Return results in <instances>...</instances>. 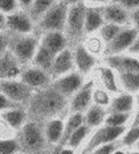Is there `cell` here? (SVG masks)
Listing matches in <instances>:
<instances>
[{
  "mask_svg": "<svg viewBox=\"0 0 139 154\" xmlns=\"http://www.w3.org/2000/svg\"><path fill=\"white\" fill-rule=\"evenodd\" d=\"M25 110L27 121L45 124L53 118H62L69 110V100L49 85L33 92Z\"/></svg>",
  "mask_w": 139,
  "mask_h": 154,
  "instance_id": "1",
  "label": "cell"
},
{
  "mask_svg": "<svg viewBox=\"0 0 139 154\" xmlns=\"http://www.w3.org/2000/svg\"><path fill=\"white\" fill-rule=\"evenodd\" d=\"M21 154H43L49 149L44 136V124L27 121L16 134Z\"/></svg>",
  "mask_w": 139,
  "mask_h": 154,
  "instance_id": "2",
  "label": "cell"
},
{
  "mask_svg": "<svg viewBox=\"0 0 139 154\" xmlns=\"http://www.w3.org/2000/svg\"><path fill=\"white\" fill-rule=\"evenodd\" d=\"M8 35V51L23 65L32 63L35 53L40 45V37L36 35H23L16 32L5 31Z\"/></svg>",
  "mask_w": 139,
  "mask_h": 154,
  "instance_id": "3",
  "label": "cell"
},
{
  "mask_svg": "<svg viewBox=\"0 0 139 154\" xmlns=\"http://www.w3.org/2000/svg\"><path fill=\"white\" fill-rule=\"evenodd\" d=\"M85 2L69 5V8H68L64 33L68 38L69 48H74L76 45L81 44L85 37Z\"/></svg>",
  "mask_w": 139,
  "mask_h": 154,
  "instance_id": "4",
  "label": "cell"
},
{
  "mask_svg": "<svg viewBox=\"0 0 139 154\" xmlns=\"http://www.w3.org/2000/svg\"><path fill=\"white\" fill-rule=\"evenodd\" d=\"M69 5L65 3V0H57L52 7L48 9L40 20L35 24L33 35L41 37L44 33L52 31H61L64 32L66 23V15Z\"/></svg>",
  "mask_w": 139,
  "mask_h": 154,
  "instance_id": "5",
  "label": "cell"
},
{
  "mask_svg": "<svg viewBox=\"0 0 139 154\" xmlns=\"http://www.w3.org/2000/svg\"><path fill=\"white\" fill-rule=\"evenodd\" d=\"M128 126H109V125H102V126L97 128V130L92 134L81 154H90L101 145L118 142V140L123 136Z\"/></svg>",
  "mask_w": 139,
  "mask_h": 154,
  "instance_id": "6",
  "label": "cell"
},
{
  "mask_svg": "<svg viewBox=\"0 0 139 154\" xmlns=\"http://www.w3.org/2000/svg\"><path fill=\"white\" fill-rule=\"evenodd\" d=\"M0 92L21 108H27L33 94V89L31 86L16 80H0Z\"/></svg>",
  "mask_w": 139,
  "mask_h": 154,
  "instance_id": "7",
  "label": "cell"
},
{
  "mask_svg": "<svg viewBox=\"0 0 139 154\" xmlns=\"http://www.w3.org/2000/svg\"><path fill=\"white\" fill-rule=\"evenodd\" d=\"M138 35L139 32L135 28L123 27L117 36L103 47V54L105 56H114V54L126 53L130 49V47L132 45Z\"/></svg>",
  "mask_w": 139,
  "mask_h": 154,
  "instance_id": "8",
  "label": "cell"
},
{
  "mask_svg": "<svg viewBox=\"0 0 139 154\" xmlns=\"http://www.w3.org/2000/svg\"><path fill=\"white\" fill-rule=\"evenodd\" d=\"M83 84H85V77L77 72V70H73V72L68 73V75H64L59 77V79L53 80L50 86L69 100Z\"/></svg>",
  "mask_w": 139,
  "mask_h": 154,
  "instance_id": "9",
  "label": "cell"
},
{
  "mask_svg": "<svg viewBox=\"0 0 139 154\" xmlns=\"http://www.w3.org/2000/svg\"><path fill=\"white\" fill-rule=\"evenodd\" d=\"M94 81L85 82L69 100V112L70 113H85L93 104V91H94Z\"/></svg>",
  "mask_w": 139,
  "mask_h": 154,
  "instance_id": "10",
  "label": "cell"
},
{
  "mask_svg": "<svg viewBox=\"0 0 139 154\" xmlns=\"http://www.w3.org/2000/svg\"><path fill=\"white\" fill-rule=\"evenodd\" d=\"M103 63H105V65H107L109 68H111L117 73H125V72L139 73V57L130 53L105 56Z\"/></svg>",
  "mask_w": 139,
  "mask_h": 154,
  "instance_id": "11",
  "label": "cell"
},
{
  "mask_svg": "<svg viewBox=\"0 0 139 154\" xmlns=\"http://www.w3.org/2000/svg\"><path fill=\"white\" fill-rule=\"evenodd\" d=\"M73 51V60H74V68L78 73H81L83 77L86 75H89L93 70V68L97 65V59L88 48L85 47V44H78L74 48H72Z\"/></svg>",
  "mask_w": 139,
  "mask_h": 154,
  "instance_id": "12",
  "label": "cell"
},
{
  "mask_svg": "<svg viewBox=\"0 0 139 154\" xmlns=\"http://www.w3.org/2000/svg\"><path fill=\"white\" fill-rule=\"evenodd\" d=\"M20 81L32 89H43L52 84V76L47 73L45 70L36 68V66H29V68H23L20 73Z\"/></svg>",
  "mask_w": 139,
  "mask_h": 154,
  "instance_id": "13",
  "label": "cell"
},
{
  "mask_svg": "<svg viewBox=\"0 0 139 154\" xmlns=\"http://www.w3.org/2000/svg\"><path fill=\"white\" fill-rule=\"evenodd\" d=\"M102 15L105 23L117 24L119 27H131L130 25V12L114 2L102 5Z\"/></svg>",
  "mask_w": 139,
  "mask_h": 154,
  "instance_id": "14",
  "label": "cell"
},
{
  "mask_svg": "<svg viewBox=\"0 0 139 154\" xmlns=\"http://www.w3.org/2000/svg\"><path fill=\"white\" fill-rule=\"evenodd\" d=\"M5 27L7 31L16 32V33H23V35H31L33 33L35 24L29 19L27 12H14L5 16Z\"/></svg>",
  "mask_w": 139,
  "mask_h": 154,
  "instance_id": "15",
  "label": "cell"
},
{
  "mask_svg": "<svg viewBox=\"0 0 139 154\" xmlns=\"http://www.w3.org/2000/svg\"><path fill=\"white\" fill-rule=\"evenodd\" d=\"M74 68V60H73V51L72 48H66L62 52L56 54L53 61V66H52V81L59 77L68 75V73L73 72Z\"/></svg>",
  "mask_w": 139,
  "mask_h": 154,
  "instance_id": "16",
  "label": "cell"
},
{
  "mask_svg": "<svg viewBox=\"0 0 139 154\" xmlns=\"http://www.w3.org/2000/svg\"><path fill=\"white\" fill-rule=\"evenodd\" d=\"M40 44L47 48L49 52L53 53L54 56L62 52L66 48H69V43H68L65 33L61 31H52L44 33L40 37Z\"/></svg>",
  "mask_w": 139,
  "mask_h": 154,
  "instance_id": "17",
  "label": "cell"
},
{
  "mask_svg": "<svg viewBox=\"0 0 139 154\" xmlns=\"http://www.w3.org/2000/svg\"><path fill=\"white\" fill-rule=\"evenodd\" d=\"M135 109V94L121 92L111 98V102L107 106V113H134Z\"/></svg>",
  "mask_w": 139,
  "mask_h": 154,
  "instance_id": "18",
  "label": "cell"
},
{
  "mask_svg": "<svg viewBox=\"0 0 139 154\" xmlns=\"http://www.w3.org/2000/svg\"><path fill=\"white\" fill-rule=\"evenodd\" d=\"M21 69V64L9 51L0 57V80H15L20 76Z\"/></svg>",
  "mask_w": 139,
  "mask_h": 154,
  "instance_id": "19",
  "label": "cell"
},
{
  "mask_svg": "<svg viewBox=\"0 0 139 154\" xmlns=\"http://www.w3.org/2000/svg\"><path fill=\"white\" fill-rule=\"evenodd\" d=\"M64 126H65V122H64V120L61 117L53 118V120L44 124L45 140H47L48 146L52 147V149H54L60 143L61 137H62V133H64Z\"/></svg>",
  "mask_w": 139,
  "mask_h": 154,
  "instance_id": "20",
  "label": "cell"
},
{
  "mask_svg": "<svg viewBox=\"0 0 139 154\" xmlns=\"http://www.w3.org/2000/svg\"><path fill=\"white\" fill-rule=\"evenodd\" d=\"M98 75H99V81L102 84V88L106 89L110 94L115 96L119 94L122 92L121 85L118 81V73L114 72L111 68H109L107 65H102L98 69Z\"/></svg>",
  "mask_w": 139,
  "mask_h": 154,
  "instance_id": "21",
  "label": "cell"
},
{
  "mask_svg": "<svg viewBox=\"0 0 139 154\" xmlns=\"http://www.w3.org/2000/svg\"><path fill=\"white\" fill-rule=\"evenodd\" d=\"M105 24L102 15V8L95 5H86L85 11V35H92L98 32Z\"/></svg>",
  "mask_w": 139,
  "mask_h": 154,
  "instance_id": "22",
  "label": "cell"
},
{
  "mask_svg": "<svg viewBox=\"0 0 139 154\" xmlns=\"http://www.w3.org/2000/svg\"><path fill=\"white\" fill-rule=\"evenodd\" d=\"M106 116H107V109L92 104L90 108L83 113V122L90 129H95L103 125Z\"/></svg>",
  "mask_w": 139,
  "mask_h": 154,
  "instance_id": "23",
  "label": "cell"
},
{
  "mask_svg": "<svg viewBox=\"0 0 139 154\" xmlns=\"http://www.w3.org/2000/svg\"><path fill=\"white\" fill-rule=\"evenodd\" d=\"M54 54L49 52V51L45 47H43L40 44L36 51V53H35L33 59H32V65L36 66V68H40L45 70L47 73H52V66H53V61H54ZM52 76V75H50Z\"/></svg>",
  "mask_w": 139,
  "mask_h": 154,
  "instance_id": "24",
  "label": "cell"
},
{
  "mask_svg": "<svg viewBox=\"0 0 139 154\" xmlns=\"http://www.w3.org/2000/svg\"><path fill=\"white\" fill-rule=\"evenodd\" d=\"M2 118L11 128L19 130L23 125L27 122V110L24 108L9 109V110H5L4 113H2Z\"/></svg>",
  "mask_w": 139,
  "mask_h": 154,
  "instance_id": "25",
  "label": "cell"
},
{
  "mask_svg": "<svg viewBox=\"0 0 139 154\" xmlns=\"http://www.w3.org/2000/svg\"><path fill=\"white\" fill-rule=\"evenodd\" d=\"M118 81L122 92H127L131 94H137L139 92V73L125 72L118 73Z\"/></svg>",
  "mask_w": 139,
  "mask_h": 154,
  "instance_id": "26",
  "label": "cell"
},
{
  "mask_svg": "<svg viewBox=\"0 0 139 154\" xmlns=\"http://www.w3.org/2000/svg\"><path fill=\"white\" fill-rule=\"evenodd\" d=\"M54 3H56V0H33L32 5L27 11V14L29 16L31 20L33 21V24H36L37 21L47 14L48 9H49Z\"/></svg>",
  "mask_w": 139,
  "mask_h": 154,
  "instance_id": "27",
  "label": "cell"
},
{
  "mask_svg": "<svg viewBox=\"0 0 139 154\" xmlns=\"http://www.w3.org/2000/svg\"><path fill=\"white\" fill-rule=\"evenodd\" d=\"M139 142V126H128L123 136L118 140V146L126 150L134 149L135 145Z\"/></svg>",
  "mask_w": 139,
  "mask_h": 154,
  "instance_id": "28",
  "label": "cell"
},
{
  "mask_svg": "<svg viewBox=\"0 0 139 154\" xmlns=\"http://www.w3.org/2000/svg\"><path fill=\"white\" fill-rule=\"evenodd\" d=\"M90 131H92V129H90L89 126H86L85 124L81 125L78 129H77V130L72 134V136H70V138L68 140L66 146H68V147H72V149H74V150H77L81 145H82L83 141H85V140L89 137Z\"/></svg>",
  "mask_w": 139,
  "mask_h": 154,
  "instance_id": "29",
  "label": "cell"
},
{
  "mask_svg": "<svg viewBox=\"0 0 139 154\" xmlns=\"http://www.w3.org/2000/svg\"><path fill=\"white\" fill-rule=\"evenodd\" d=\"M132 113H107L103 125L109 126H130Z\"/></svg>",
  "mask_w": 139,
  "mask_h": 154,
  "instance_id": "30",
  "label": "cell"
},
{
  "mask_svg": "<svg viewBox=\"0 0 139 154\" xmlns=\"http://www.w3.org/2000/svg\"><path fill=\"white\" fill-rule=\"evenodd\" d=\"M123 27H119L117 24H111V23H105L101 27V29L98 31V35H99V38L103 44H107L113 40L117 35L119 33V31L122 29Z\"/></svg>",
  "mask_w": 139,
  "mask_h": 154,
  "instance_id": "31",
  "label": "cell"
},
{
  "mask_svg": "<svg viewBox=\"0 0 139 154\" xmlns=\"http://www.w3.org/2000/svg\"><path fill=\"white\" fill-rule=\"evenodd\" d=\"M111 98H113L111 94L106 89H103L102 86H94V91H93V104L107 109L110 102H111Z\"/></svg>",
  "mask_w": 139,
  "mask_h": 154,
  "instance_id": "32",
  "label": "cell"
},
{
  "mask_svg": "<svg viewBox=\"0 0 139 154\" xmlns=\"http://www.w3.org/2000/svg\"><path fill=\"white\" fill-rule=\"evenodd\" d=\"M20 153V147L16 138L0 140V154H16Z\"/></svg>",
  "mask_w": 139,
  "mask_h": 154,
  "instance_id": "33",
  "label": "cell"
},
{
  "mask_svg": "<svg viewBox=\"0 0 139 154\" xmlns=\"http://www.w3.org/2000/svg\"><path fill=\"white\" fill-rule=\"evenodd\" d=\"M17 7V0H0V12L3 14H14Z\"/></svg>",
  "mask_w": 139,
  "mask_h": 154,
  "instance_id": "34",
  "label": "cell"
},
{
  "mask_svg": "<svg viewBox=\"0 0 139 154\" xmlns=\"http://www.w3.org/2000/svg\"><path fill=\"white\" fill-rule=\"evenodd\" d=\"M17 108H21V106L15 104L14 101H11L8 97H5V96L0 92V110H9V109H17Z\"/></svg>",
  "mask_w": 139,
  "mask_h": 154,
  "instance_id": "35",
  "label": "cell"
},
{
  "mask_svg": "<svg viewBox=\"0 0 139 154\" xmlns=\"http://www.w3.org/2000/svg\"><path fill=\"white\" fill-rule=\"evenodd\" d=\"M118 147L117 142H113V143H106V145H101L98 146L97 149H94L90 154H111L115 149Z\"/></svg>",
  "mask_w": 139,
  "mask_h": 154,
  "instance_id": "36",
  "label": "cell"
},
{
  "mask_svg": "<svg viewBox=\"0 0 139 154\" xmlns=\"http://www.w3.org/2000/svg\"><path fill=\"white\" fill-rule=\"evenodd\" d=\"M111 2L117 3V4L123 7L126 11H128V12L139 8V0H111Z\"/></svg>",
  "mask_w": 139,
  "mask_h": 154,
  "instance_id": "37",
  "label": "cell"
},
{
  "mask_svg": "<svg viewBox=\"0 0 139 154\" xmlns=\"http://www.w3.org/2000/svg\"><path fill=\"white\" fill-rule=\"evenodd\" d=\"M8 51V35L5 31H0V57Z\"/></svg>",
  "mask_w": 139,
  "mask_h": 154,
  "instance_id": "38",
  "label": "cell"
},
{
  "mask_svg": "<svg viewBox=\"0 0 139 154\" xmlns=\"http://www.w3.org/2000/svg\"><path fill=\"white\" fill-rule=\"evenodd\" d=\"M101 38H98V37H93V38H90V41L88 43V45H85L88 49L92 52L93 54H94V52H97V51H99V48H101Z\"/></svg>",
  "mask_w": 139,
  "mask_h": 154,
  "instance_id": "39",
  "label": "cell"
},
{
  "mask_svg": "<svg viewBox=\"0 0 139 154\" xmlns=\"http://www.w3.org/2000/svg\"><path fill=\"white\" fill-rule=\"evenodd\" d=\"M130 25L139 32V8L130 12Z\"/></svg>",
  "mask_w": 139,
  "mask_h": 154,
  "instance_id": "40",
  "label": "cell"
},
{
  "mask_svg": "<svg viewBox=\"0 0 139 154\" xmlns=\"http://www.w3.org/2000/svg\"><path fill=\"white\" fill-rule=\"evenodd\" d=\"M126 53L134 54V56H139V35L137 36V38H135L134 43H132V45L130 47V49H128Z\"/></svg>",
  "mask_w": 139,
  "mask_h": 154,
  "instance_id": "41",
  "label": "cell"
},
{
  "mask_svg": "<svg viewBox=\"0 0 139 154\" xmlns=\"http://www.w3.org/2000/svg\"><path fill=\"white\" fill-rule=\"evenodd\" d=\"M130 126H139V106H137V109H135L134 113H132Z\"/></svg>",
  "mask_w": 139,
  "mask_h": 154,
  "instance_id": "42",
  "label": "cell"
},
{
  "mask_svg": "<svg viewBox=\"0 0 139 154\" xmlns=\"http://www.w3.org/2000/svg\"><path fill=\"white\" fill-rule=\"evenodd\" d=\"M32 3H33V0H17V4L20 5V7L24 9V12H27L29 7L32 5Z\"/></svg>",
  "mask_w": 139,
  "mask_h": 154,
  "instance_id": "43",
  "label": "cell"
},
{
  "mask_svg": "<svg viewBox=\"0 0 139 154\" xmlns=\"http://www.w3.org/2000/svg\"><path fill=\"white\" fill-rule=\"evenodd\" d=\"M111 0H89V3H92V5H95V7H102L105 4H109Z\"/></svg>",
  "mask_w": 139,
  "mask_h": 154,
  "instance_id": "44",
  "label": "cell"
},
{
  "mask_svg": "<svg viewBox=\"0 0 139 154\" xmlns=\"http://www.w3.org/2000/svg\"><path fill=\"white\" fill-rule=\"evenodd\" d=\"M59 154H76V150L72 149V147L65 146V147H62V149L60 150V153H59Z\"/></svg>",
  "mask_w": 139,
  "mask_h": 154,
  "instance_id": "45",
  "label": "cell"
},
{
  "mask_svg": "<svg viewBox=\"0 0 139 154\" xmlns=\"http://www.w3.org/2000/svg\"><path fill=\"white\" fill-rule=\"evenodd\" d=\"M4 29H7V27H5V16L3 12H0V31Z\"/></svg>",
  "mask_w": 139,
  "mask_h": 154,
  "instance_id": "46",
  "label": "cell"
},
{
  "mask_svg": "<svg viewBox=\"0 0 139 154\" xmlns=\"http://www.w3.org/2000/svg\"><path fill=\"white\" fill-rule=\"evenodd\" d=\"M111 154H127V150L123 149V147H119V146H118L117 149H115Z\"/></svg>",
  "mask_w": 139,
  "mask_h": 154,
  "instance_id": "47",
  "label": "cell"
},
{
  "mask_svg": "<svg viewBox=\"0 0 139 154\" xmlns=\"http://www.w3.org/2000/svg\"><path fill=\"white\" fill-rule=\"evenodd\" d=\"M83 0H65V3L68 5H73V4H77V3H81Z\"/></svg>",
  "mask_w": 139,
  "mask_h": 154,
  "instance_id": "48",
  "label": "cell"
},
{
  "mask_svg": "<svg viewBox=\"0 0 139 154\" xmlns=\"http://www.w3.org/2000/svg\"><path fill=\"white\" fill-rule=\"evenodd\" d=\"M127 154H139V150L138 149H130V150H127Z\"/></svg>",
  "mask_w": 139,
  "mask_h": 154,
  "instance_id": "49",
  "label": "cell"
},
{
  "mask_svg": "<svg viewBox=\"0 0 139 154\" xmlns=\"http://www.w3.org/2000/svg\"><path fill=\"white\" fill-rule=\"evenodd\" d=\"M135 104H137V106H139V92L135 94Z\"/></svg>",
  "mask_w": 139,
  "mask_h": 154,
  "instance_id": "50",
  "label": "cell"
},
{
  "mask_svg": "<svg viewBox=\"0 0 139 154\" xmlns=\"http://www.w3.org/2000/svg\"><path fill=\"white\" fill-rule=\"evenodd\" d=\"M134 149H138V150H139V142L137 143V145H135V147H134Z\"/></svg>",
  "mask_w": 139,
  "mask_h": 154,
  "instance_id": "51",
  "label": "cell"
},
{
  "mask_svg": "<svg viewBox=\"0 0 139 154\" xmlns=\"http://www.w3.org/2000/svg\"><path fill=\"white\" fill-rule=\"evenodd\" d=\"M138 57H139V56H138Z\"/></svg>",
  "mask_w": 139,
  "mask_h": 154,
  "instance_id": "52",
  "label": "cell"
}]
</instances>
